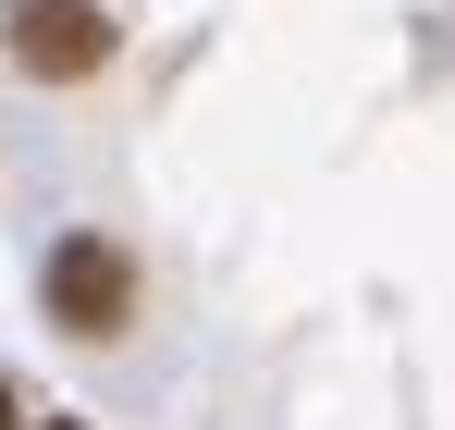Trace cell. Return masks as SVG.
I'll use <instances>...</instances> for the list:
<instances>
[{
	"label": "cell",
	"instance_id": "3",
	"mask_svg": "<svg viewBox=\"0 0 455 430\" xmlns=\"http://www.w3.org/2000/svg\"><path fill=\"white\" fill-rule=\"evenodd\" d=\"M0 430H25V418H12V381H0Z\"/></svg>",
	"mask_w": 455,
	"mask_h": 430
},
{
	"label": "cell",
	"instance_id": "2",
	"mask_svg": "<svg viewBox=\"0 0 455 430\" xmlns=\"http://www.w3.org/2000/svg\"><path fill=\"white\" fill-rule=\"evenodd\" d=\"M0 50H12V74H37V86H86V74H111L124 25L99 0H0Z\"/></svg>",
	"mask_w": 455,
	"mask_h": 430
},
{
	"label": "cell",
	"instance_id": "4",
	"mask_svg": "<svg viewBox=\"0 0 455 430\" xmlns=\"http://www.w3.org/2000/svg\"><path fill=\"white\" fill-rule=\"evenodd\" d=\"M37 430H86V418H37Z\"/></svg>",
	"mask_w": 455,
	"mask_h": 430
},
{
	"label": "cell",
	"instance_id": "1",
	"mask_svg": "<svg viewBox=\"0 0 455 430\" xmlns=\"http://www.w3.org/2000/svg\"><path fill=\"white\" fill-rule=\"evenodd\" d=\"M136 246H111V234H62L50 246V271H37V307L75 332V345H124L136 332Z\"/></svg>",
	"mask_w": 455,
	"mask_h": 430
}]
</instances>
